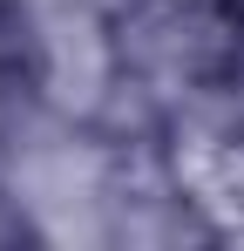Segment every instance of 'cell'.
<instances>
[{"instance_id": "1", "label": "cell", "mask_w": 244, "mask_h": 251, "mask_svg": "<svg viewBox=\"0 0 244 251\" xmlns=\"http://www.w3.org/2000/svg\"><path fill=\"white\" fill-rule=\"evenodd\" d=\"M156 156L170 183L190 197L210 238L244 245V109L217 88L197 102H176L156 123Z\"/></svg>"}]
</instances>
